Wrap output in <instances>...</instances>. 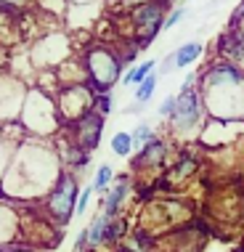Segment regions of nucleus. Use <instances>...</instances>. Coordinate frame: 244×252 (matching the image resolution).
<instances>
[{
  "mask_svg": "<svg viewBox=\"0 0 244 252\" xmlns=\"http://www.w3.org/2000/svg\"><path fill=\"white\" fill-rule=\"evenodd\" d=\"M91 3H96V0H74V5H91Z\"/></svg>",
  "mask_w": 244,
  "mask_h": 252,
  "instance_id": "nucleus-32",
  "label": "nucleus"
},
{
  "mask_svg": "<svg viewBox=\"0 0 244 252\" xmlns=\"http://www.w3.org/2000/svg\"><path fill=\"white\" fill-rule=\"evenodd\" d=\"M202 53H205V43H202V40H188V43L178 45V48L173 51L175 69H188V66H194L196 61L202 59Z\"/></svg>",
  "mask_w": 244,
  "mask_h": 252,
  "instance_id": "nucleus-17",
  "label": "nucleus"
},
{
  "mask_svg": "<svg viewBox=\"0 0 244 252\" xmlns=\"http://www.w3.org/2000/svg\"><path fill=\"white\" fill-rule=\"evenodd\" d=\"M215 61L244 66V27H226L215 40Z\"/></svg>",
  "mask_w": 244,
  "mask_h": 252,
  "instance_id": "nucleus-13",
  "label": "nucleus"
},
{
  "mask_svg": "<svg viewBox=\"0 0 244 252\" xmlns=\"http://www.w3.org/2000/svg\"><path fill=\"white\" fill-rule=\"evenodd\" d=\"M239 133H244V122H228V120H210L202 125V133L196 138V144L202 149H223L231 146Z\"/></svg>",
  "mask_w": 244,
  "mask_h": 252,
  "instance_id": "nucleus-12",
  "label": "nucleus"
},
{
  "mask_svg": "<svg viewBox=\"0 0 244 252\" xmlns=\"http://www.w3.org/2000/svg\"><path fill=\"white\" fill-rule=\"evenodd\" d=\"M175 101H178L175 96H165V98H162V104H159V117L162 120H170L175 114Z\"/></svg>",
  "mask_w": 244,
  "mask_h": 252,
  "instance_id": "nucleus-27",
  "label": "nucleus"
},
{
  "mask_svg": "<svg viewBox=\"0 0 244 252\" xmlns=\"http://www.w3.org/2000/svg\"><path fill=\"white\" fill-rule=\"evenodd\" d=\"M133 135L130 130H117L112 135V152L117 157H133Z\"/></svg>",
  "mask_w": 244,
  "mask_h": 252,
  "instance_id": "nucleus-23",
  "label": "nucleus"
},
{
  "mask_svg": "<svg viewBox=\"0 0 244 252\" xmlns=\"http://www.w3.org/2000/svg\"><path fill=\"white\" fill-rule=\"evenodd\" d=\"M199 167H202L199 157H196L191 149H181L178 157H175L170 165H167V170H165V181H167V186H178V183L188 181L191 175L199 173Z\"/></svg>",
  "mask_w": 244,
  "mask_h": 252,
  "instance_id": "nucleus-15",
  "label": "nucleus"
},
{
  "mask_svg": "<svg viewBox=\"0 0 244 252\" xmlns=\"http://www.w3.org/2000/svg\"><path fill=\"white\" fill-rule=\"evenodd\" d=\"M175 114L167 120V130L173 138H199L202 125L207 122V109L199 93V72H191L183 80L181 91L175 93Z\"/></svg>",
  "mask_w": 244,
  "mask_h": 252,
  "instance_id": "nucleus-3",
  "label": "nucleus"
},
{
  "mask_svg": "<svg viewBox=\"0 0 244 252\" xmlns=\"http://www.w3.org/2000/svg\"><path fill=\"white\" fill-rule=\"evenodd\" d=\"M130 191H133V173H120L117 178H114L112 189L101 196V213L106 218H120Z\"/></svg>",
  "mask_w": 244,
  "mask_h": 252,
  "instance_id": "nucleus-14",
  "label": "nucleus"
},
{
  "mask_svg": "<svg viewBox=\"0 0 244 252\" xmlns=\"http://www.w3.org/2000/svg\"><path fill=\"white\" fill-rule=\"evenodd\" d=\"M157 83H159V74H157V69H154V72L144 80V83L135 88V98H133V101H135V109H144V106H146V101L154 96V91H157Z\"/></svg>",
  "mask_w": 244,
  "mask_h": 252,
  "instance_id": "nucleus-21",
  "label": "nucleus"
},
{
  "mask_svg": "<svg viewBox=\"0 0 244 252\" xmlns=\"http://www.w3.org/2000/svg\"><path fill=\"white\" fill-rule=\"evenodd\" d=\"M27 91H30V88H24L22 80L13 77V74H3V77H0V125L19 122L16 117H22Z\"/></svg>",
  "mask_w": 244,
  "mask_h": 252,
  "instance_id": "nucleus-11",
  "label": "nucleus"
},
{
  "mask_svg": "<svg viewBox=\"0 0 244 252\" xmlns=\"http://www.w3.org/2000/svg\"><path fill=\"white\" fill-rule=\"evenodd\" d=\"M199 93L210 120L244 122V66L210 61L199 72Z\"/></svg>",
  "mask_w": 244,
  "mask_h": 252,
  "instance_id": "nucleus-2",
  "label": "nucleus"
},
{
  "mask_svg": "<svg viewBox=\"0 0 244 252\" xmlns=\"http://www.w3.org/2000/svg\"><path fill=\"white\" fill-rule=\"evenodd\" d=\"M127 223L125 218H109V223H106V231H104V247H114V244H120L122 239H125L127 234Z\"/></svg>",
  "mask_w": 244,
  "mask_h": 252,
  "instance_id": "nucleus-20",
  "label": "nucleus"
},
{
  "mask_svg": "<svg viewBox=\"0 0 244 252\" xmlns=\"http://www.w3.org/2000/svg\"><path fill=\"white\" fill-rule=\"evenodd\" d=\"M104 127H106V117H101L96 109H91L88 114H83L77 122L64 127V135L72 141L77 149L93 154L101 144V135H104Z\"/></svg>",
  "mask_w": 244,
  "mask_h": 252,
  "instance_id": "nucleus-9",
  "label": "nucleus"
},
{
  "mask_svg": "<svg viewBox=\"0 0 244 252\" xmlns=\"http://www.w3.org/2000/svg\"><path fill=\"white\" fill-rule=\"evenodd\" d=\"M96 194L93 191V186L83 189V194H80V202H77V210H74V215H85L88 213V204H91V196Z\"/></svg>",
  "mask_w": 244,
  "mask_h": 252,
  "instance_id": "nucleus-28",
  "label": "nucleus"
},
{
  "mask_svg": "<svg viewBox=\"0 0 244 252\" xmlns=\"http://www.w3.org/2000/svg\"><path fill=\"white\" fill-rule=\"evenodd\" d=\"M61 170H64V165H61L59 152L45 144L43 138L19 141L13 146L8 173L3 178L5 194L11 196V202L32 199V196H48Z\"/></svg>",
  "mask_w": 244,
  "mask_h": 252,
  "instance_id": "nucleus-1",
  "label": "nucleus"
},
{
  "mask_svg": "<svg viewBox=\"0 0 244 252\" xmlns=\"http://www.w3.org/2000/svg\"><path fill=\"white\" fill-rule=\"evenodd\" d=\"M5 252H40L35 244H19V242H13V244H8L5 247Z\"/></svg>",
  "mask_w": 244,
  "mask_h": 252,
  "instance_id": "nucleus-31",
  "label": "nucleus"
},
{
  "mask_svg": "<svg viewBox=\"0 0 244 252\" xmlns=\"http://www.w3.org/2000/svg\"><path fill=\"white\" fill-rule=\"evenodd\" d=\"M231 252H244V242H242V244H236V247H234Z\"/></svg>",
  "mask_w": 244,
  "mask_h": 252,
  "instance_id": "nucleus-33",
  "label": "nucleus"
},
{
  "mask_svg": "<svg viewBox=\"0 0 244 252\" xmlns=\"http://www.w3.org/2000/svg\"><path fill=\"white\" fill-rule=\"evenodd\" d=\"M183 16H186V5H173L170 13H167V19H165V30H173L175 24H181Z\"/></svg>",
  "mask_w": 244,
  "mask_h": 252,
  "instance_id": "nucleus-26",
  "label": "nucleus"
},
{
  "mask_svg": "<svg viewBox=\"0 0 244 252\" xmlns=\"http://www.w3.org/2000/svg\"><path fill=\"white\" fill-rule=\"evenodd\" d=\"M130 135H133V146H135V149H144L149 141L157 135V130H154L149 122H138V125H135L133 130H130Z\"/></svg>",
  "mask_w": 244,
  "mask_h": 252,
  "instance_id": "nucleus-24",
  "label": "nucleus"
},
{
  "mask_svg": "<svg viewBox=\"0 0 244 252\" xmlns=\"http://www.w3.org/2000/svg\"><path fill=\"white\" fill-rule=\"evenodd\" d=\"M154 69H157V64H154L152 59H146V61H141V64H133L130 69L122 74L120 83H122V88H138V85L144 83V80H146Z\"/></svg>",
  "mask_w": 244,
  "mask_h": 252,
  "instance_id": "nucleus-19",
  "label": "nucleus"
},
{
  "mask_svg": "<svg viewBox=\"0 0 244 252\" xmlns=\"http://www.w3.org/2000/svg\"><path fill=\"white\" fill-rule=\"evenodd\" d=\"M19 236H22V220L16 210L11 207V202L0 204V247H8Z\"/></svg>",
  "mask_w": 244,
  "mask_h": 252,
  "instance_id": "nucleus-16",
  "label": "nucleus"
},
{
  "mask_svg": "<svg viewBox=\"0 0 244 252\" xmlns=\"http://www.w3.org/2000/svg\"><path fill=\"white\" fill-rule=\"evenodd\" d=\"M56 109H59V117L61 125H72L77 122L83 114H88L93 109V101H96V93L88 83H72V85H61L56 91Z\"/></svg>",
  "mask_w": 244,
  "mask_h": 252,
  "instance_id": "nucleus-8",
  "label": "nucleus"
},
{
  "mask_svg": "<svg viewBox=\"0 0 244 252\" xmlns=\"http://www.w3.org/2000/svg\"><path fill=\"white\" fill-rule=\"evenodd\" d=\"M167 165H170V138L165 135H154L144 149H138V154L130 157V173L159 175V170H167Z\"/></svg>",
  "mask_w": 244,
  "mask_h": 252,
  "instance_id": "nucleus-10",
  "label": "nucleus"
},
{
  "mask_svg": "<svg viewBox=\"0 0 244 252\" xmlns=\"http://www.w3.org/2000/svg\"><path fill=\"white\" fill-rule=\"evenodd\" d=\"M114 178H117V175H114L112 165H106V162H104V165H98V170H96V178H93V191L104 196V194L112 189Z\"/></svg>",
  "mask_w": 244,
  "mask_h": 252,
  "instance_id": "nucleus-22",
  "label": "nucleus"
},
{
  "mask_svg": "<svg viewBox=\"0 0 244 252\" xmlns=\"http://www.w3.org/2000/svg\"><path fill=\"white\" fill-rule=\"evenodd\" d=\"M19 122H22L27 135H32V138H43V141L64 130L53 93L43 91V88H37V85L27 91V98H24Z\"/></svg>",
  "mask_w": 244,
  "mask_h": 252,
  "instance_id": "nucleus-4",
  "label": "nucleus"
},
{
  "mask_svg": "<svg viewBox=\"0 0 244 252\" xmlns=\"http://www.w3.org/2000/svg\"><path fill=\"white\" fill-rule=\"evenodd\" d=\"M93 109H96L101 117H109V112H112V93H96Z\"/></svg>",
  "mask_w": 244,
  "mask_h": 252,
  "instance_id": "nucleus-25",
  "label": "nucleus"
},
{
  "mask_svg": "<svg viewBox=\"0 0 244 252\" xmlns=\"http://www.w3.org/2000/svg\"><path fill=\"white\" fill-rule=\"evenodd\" d=\"M80 59H83L88 85L93 88V93H112V88L117 85V80L122 77V69H125L117 48L98 40V43L88 45Z\"/></svg>",
  "mask_w": 244,
  "mask_h": 252,
  "instance_id": "nucleus-5",
  "label": "nucleus"
},
{
  "mask_svg": "<svg viewBox=\"0 0 244 252\" xmlns=\"http://www.w3.org/2000/svg\"><path fill=\"white\" fill-rule=\"evenodd\" d=\"M228 27H244V0H239V3H236V8L231 11Z\"/></svg>",
  "mask_w": 244,
  "mask_h": 252,
  "instance_id": "nucleus-29",
  "label": "nucleus"
},
{
  "mask_svg": "<svg viewBox=\"0 0 244 252\" xmlns=\"http://www.w3.org/2000/svg\"><path fill=\"white\" fill-rule=\"evenodd\" d=\"M170 72H175V56L173 53H167L165 59H162V64H159V77H165V74H170Z\"/></svg>",
  "mask_w": 244,
  "mask_h": 252,
  "instance_id": "nucleus-30",
  "label": "nucleus"
},
{
  "mask_svg": "<svg viewBox=\"0 0 244 252\" xmlns=\"http://www.w3.org/2000/svg\"><path fill=\"white\" fill-rule=\"evenodd\" d=\"M80 194H83V189H80L77 173H72V170L64 167L59 173L56 183H53V189L48 191V196H45V202H43V215L48 218L53 226L64 228L74 218Z\"/></svg>",
  "mask_w": 244,
  "mask_h": 252,
  "instance_id": "nucleus-7",
  "label": "nucleus"
},
{
  "mask_svg": "<svg viewBox=\"0 0 244 252\" xmlns=\"http://www.w3.org/2000/svg\"><path fill=\"white\" fill-rule=\"evenodd\" d=\"M173 5L167 0H135V5L127 11V22H130V37L138 51H146L159 32H165V19Z\"/></svg>",
  "mask_w": 244,
  "mask_h": 252,
  "instance_id": "nucleus-6",
  "label": "nucleus"
},
{
  "mask_svg": "<svg viewBox=\"0 0 244 252\" xmlns=\"http://www.w3.org/2000/svg\"><path fill=\"white\" fill-rule=\"evenodd\" d=\"M106 223H109V218H106L104 213H96V215L91 218V223L85 226V234H88L85 247H88V252H98L101 247H104V231H106Z\"/></svg>",
  "mask_w": 244,
  "mask_h": 252,
  "instance_id": "nucleus-18",
  "label": "nucleus"
},
{
  "mask_svg": "<svg viewBox=\"0 0 244 252\" xmlns=\"http://www.w3.org/2000/svg\"><path fill=\"white\" fill-rule=\"evenodd\" d=\"M167 3H170V5H173V3H178V0H167Z\"/></svg>",
  "mask_w": 244,
  "mask_h": 252,
  "instance_id": "nucleus-34",
  "label": "nucleus"
}]
</instances>
